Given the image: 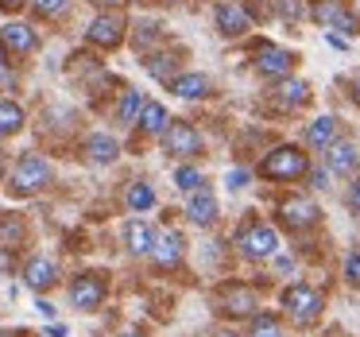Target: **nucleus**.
<instances>
[{
	"label": "nucleus",
	"mask_w": 360,
	"mask_h": 337,
	"mask_svg": "<svg viewBox=\"0 0 360 337\" xmlns=\"http://www.w3.org/2000/svg\"><path fill=\"white\" fill-rule=\"evenodd\" d=\"M47 182H51V163L43 155H35V151H24V155L16 159V167H12L8 186L16 198H27V194H39Z\"/></svg>",
	"instance_id": "f257e3e1"
},
{
	"label": "nucleus",
	"mask_w": 360,
	"mask_h": 337,
	"mask_svg": "<svg viewBox=\"0 0 360 337\" xmlns=\"http://www.w3.org/2000/svg\"><path fill=\"white\" fill-rule=\"evenodd\" d=\"M310 171V163H306V155L298 148H275L271 155H264V163H259V174L271 182H295L302 179V174Z\"/></svg>",
	"instance_id": "f03ea898"
},
{
	"label": "nucleus",
	"mask_w": 360,
	"mask_h": 337,
	"mask_svg": "<svg viewBox=\"0 0 360 337\" xmlns=\"http://www.w3.org/2000/svg\"><path fill=\"white\" fill-rule=\"evenodd\" d=\"M236 248H240V256H248V260H267V256H275V248H279V236H275V229L264 225V221H248V225L236 233Z\"/></svg>",
	"instance_id": "7ed1b4c3"
},
{
	"label": "nucleus",
	"mask_w": 360,
	"mask_h": 337,
	"mask_svg": "<svg viewBox=\"0 0 360 337\" xmlns=\"http://www.w3.org/2000/svg\"><path fill=\"white\" fill-rule=\"evenodd\" d=\"M105 291H109V283H105L101 272H82L70 279V303L78 306V310H97V306L105 303Z\"/></svg>",
	"instance_id": "20e7f679"
},
{
	"label": "nucleus",
	"mask_w": 360,
	"mask_h": 337,
	"mask_svg": "<svg viewBox=\"0 0 360 337\" xmlns=\"http://www.w3.org/2000/svg\"><path fill=\"white\" fill-rule=\"evenodd\" d=\"M283 303H287L290 318H295L298 326H314V322L321 318V295L314 287H302V283H298V287L287 291V298H283Z\"/></svg>",
	"instance_id": "39448f33"
},
{
	"label": "nucleus",
	"mask_w": 360,
	"mask_h": 337,
	"mask_svg": "<svg viewBox=\"0 0 360 337\" xmlns=\"http://www.w3.org/2000/svg\"><path fill=\"white\" fill-rule=\"evenodd\" d=\"M163 148L171 151V155H202V136H198V128H190L186 120H171V128L163 132Z\"/></svg>",
	"instance_id": "423d86ee"
},
{
	"label": "nucleus",
	"mask_w": 360,
	"mask_h": 337,
	"mask_svg": "<svg viewBox=\"0 0 360 337\" xmlns=\"http://www.w3.org/2000/svg\"><path fill=\"white\" fill-rule=\"evenodd\" d=\"M86 39L94 43V47H105V51L120 47V43H124V20H120L117 12H105V16H97L94 24L86 27Z\"/></svg>",
	"instance_id": "0eeeda50"
},
{
	"label": "nucleus",
	"mask_w": 360,
	"mask_h": 337,
	"mask_svg": "<svg viewBox=\"0 0 360 337\" xmlns=\"http://www.w3.org/2000/svg\"><path fill=\"white\" fill-rule=\"evenodd\" d=\"M314 20H318L321 27H337V32H345V35L356 32V16L345 8L341 0H318V4H314Z\"/></svg>",
	"instance_id": "6e6552de"
},
{
	"label": "nucleus",
	"mask_w": 360,
	"mask_h": 337,
	"mask_svg": "<svg viewBox=\"0 0 360 337\" xmlns=\"http://www.w3.org/2000/svg\"><path fill=\"white\" fill-rule=\"evenodd\" d=\"M24 283L35 291V295H43V291H51L58 283V264L51 256H32L24 264Z\"/></svg>",
	"instance_id": "1a4fd4ad"
},
{
	"label": "nucleus",
	"mask_w": 360,
	"mask_h": 337,
	"mask_svg": "<svg viewBox=\"0 0 360 337\" xmlns=\"http://www.w3.org/2000/svg\"><path fill=\"white\" fill-rule=\"evenodd\" d=\"M0 43H4V51H12V55H32V51L39 47V35H35L32 24H4L0 27Z\"/></svg>",
	"instance_id": "9d476101"
},
{
	"label": "nucleus",
	"mask_w": 360,
	"mask_h": 337,
	"mask_svg": "<svg viewBox=\"0 0 360 337\" xmlns=\"http://www.w3.org/2000/svg\"><path fill=\"white\" fill-rule=\"evenodd\" d=\"M155 241H159V233L148 225V221H128L124 225V244H128V252L132 256H151V248H155Z\"/></svg>",
	"instance_id": "9b49d317"
},
{
	"label": "nucleus",
	"mask_w": 360,
	"mask_h": 337,
	"mask_svg": "<svg viewBox=\"0 0 360 337\" xmlns=\"http://www.w3.org/2000/svg\"><path fill=\"white\" fill-rule=\"evenodd\" d=\"M290 66H295V55L287 47H264L256 58V70L264 78H283V74H290Z\"/></svg>",
	"instance_id": "f8f14e48"
},
{
	"label": "nucleus",
	"mask_w": 360,
	"mask_h": 337,
	"mask_svg": "<svg viewBox=\"0 0 360 337\" xmlns=\"http://www.w3.org/2000/svg\"><path fill=\"white\" fill-rule=\"evenodd\" d=\"M213 20H217V27L225 35H244L252 27L248 8H240V4H217V8H213Z\"/></svg>",
	"instance_id": "ddd939ff"
},
{
	"label": "nucleus",
	"mask_w": 360,
	"mask_h": 337,
	"mask_svg": "<svg viewBox=\"0 0 360 337\" xmlns=\"http://www.w3.org/2000/svg\"><path fill=\"white\" fill-rule=\"evenodd\" d=\"M326 167L329 174H352L356 171V148H352L349 140H337L326 148Z\"/></svg>",
	"instance_id": "4468645a"
},
{
	"label": "nucleus",
	"mask_w": 360,
	"mask_h": 337,
	"mask_svg": "<svg viewBox=\"0 0 360 337\" xmlns=\"http://www.w3.org/2000/svg\"><path fill=\"white\" fill-rule=\"evenodd\" d=\"M182 244L186 241H182V233H174V229L171 233H159L155 248H151V260H155L159 267H174L182 260Z\"/></svg>",
	"instance_id": "2eb2a0df"
},
{
	"label": "nucleus",
	"mask_w": 360,
	"mask_h": 337,
	"mask_svg": "<svg viewBox=\"0 0 360 337\" xmlns=\"http://www.w3.org/2000/svg\"><path fill=\"white\" fill-rule=\"evenodd\" d=\"M186 213H190V221H194V225H213V221H217V198H213L205 186L194 190V194H190Z\"/></svg>",
	"instance_id": "dca6fc26"
},
{
	"label": "nucleus",
	"mask_w": 360,
	"mask_h": 337,
	"mask_svg": "<svg viewBox=\"0 0 360 337\" xmlns=\"http://www.w3.org/2000/svg\"><path fill=\"white\" fill-rule=\"evenodd\" d=\"M318 205L306 202V198H298V202H283V221H287L290 229H310L318 225Z\"/></svg>",
	"instance_id": "f3484780"
},
{
	"label": "nucleus",
	"mask_w": 360,
	"mask_h": 337,
	"mask_svg": "<svg viewBox=\"0 0 360 337\" xmlns=\"http://www.w3.org/2000/svg\"><path fill=\"white\" fill-rule=\"evenodd\" d=\"M117 155H120V148H117V140H112V136H105V132H94V136L86 140V159H89V163L105 167V163H112Z\"/></svg>",
	"instance_id": "a211bd4d"
},
{
	"label": "nucleus",
	"mask_w": 360,
	"mask_h": 337,
	"mask_svg": "<svg viewBox=\"0 0 360 337\" xmlns=\"http://www.w3.org/2000/svg\"><path fill=\"white\" fill-rule=\"evenodd\" d=\"M256 306H259V298H256V291L252 287H225V310L229 314H236V318H244V314H256Z\"/></svg>",
	"instance_id": "6ab92c4d"
},
{
	"label": "nucleus",
	"mask_w": 360,
	"mask_h": 337,
	"mask_svg": "<svg viewBox=\"0 0 360 337\" xmlns=\"http://www.w3.org/2000/svg\"><path fill=\"white\" fill-rule=\"evenodd\" d=\"M140 128L148 136H163L167 128H171V117H167V109L159 101H143V113H140Z\"/></svg>",
	"instance_id": "aec40b11"
},
{
	"label": "nucleus",
	"mask_w": 360,
	"mask_h": 337,
	"mask_svg": "<svg viewBox=\"0 0 360 337\" xmlns=\"http://www.w3.org/2000/svg\"><path fill=\"white\" fill-rule=\"evenodd\" d=\"M205 89H210L205 74H179V78L171 82V94H174V97H186V101H194V97H205Z\"/></svg>",
	"instance_id": "412c9836"
},
{
	"label": "nucleus",
	"mask_w": 360,
	"mask_h": 337,
	"mask_svg": "<svg viewBox=\"0 0 360 337\" xmlns=\"http://www.w3.org/2000/svg\"><path fill=\"white\" fill-rule=\"evenodd\" d=\"M306 140H310L314 148H329V144H337V117H318L310 128H306Z\"/></svg>",
	"instance_id": "4be33fe9"
},
{
	"label": "nucleus",
	"mask_w": 360,
	"mask_h": 337,
	"mask_svg": "<svg viewBox=\"0 0 360 337\" xmlns=\"http://www.w3.org/2000/svg\"><path fill=\"white\" fill-rule=\"evenodd\" d=\"M24 128V109L16 101H0V140H8Z\"/></svg>",
	"instance_id": "5701e85b"
},
{
	"label": "nucleus",
	"mask_w": 360,
	"mask_h": 337,
	"mask_svg": "<svg viewBox=\"0 0 360 337\" xmlns=\"http://www.w3.org/2000/svg\"><path fill=\"white\" fill-rule=\"evenodd\" d=\"M124 205L132 213H148L151 205H155V190H151L148 182H132V186H128V194H124Z\"/></svg>",
	"instance_id": "b1692460"
},
{
	"label": "nucleus",
	"mask_w": 360,
	"mask_h": 337,
	"mask_svg": "<svg viewBox=\"0 0 360 337\" xmlns=\"http://www.w3.org/2000/svg\"><path fill=\"white\" fill-rule=\"evenodd\" d=\"M140 113H143V94H140V89H128V94L120 97L117 120H120V125H136V120H140Z\"/></svg>",
	"instance_id": "393cba45"
},
{
	"label": "nucleus",
	"mask_w": 360,
	"mask_h": 337,
	"mask_svg": "<svg viewBox=\"0 0 360 337\" xmlns=\"http://www.w3.org/2000/svg\"><path fill=\"white\" fill-rule=\"evenodd\" d=\"M20 241H24V221L4 213V217H0V248H16Z\"/></svg>",
	"instance_id": "a878e982"
},
{
	"label": "nucleus",
	"mask_w": 360,
	"mask_h": 337,
	"mask_svg": "<svg viewBox=\"0 0 360 337\" xmlns=\"http://www.w3.org/2000/svg\"><path fill=\"white\" fill-rule=\"evenodd\" d=\"M143 66H148V74L151 78H159V82H174L179 74H174V58L171 55H151V58H143Z\"/></svg>",
	"instance_id": "bb28decb"
},
{
	"label": "nucleus",
	"mask_w": 360,
	"mask_h": 337,
	"mask_svg": "<svg viewBox=\"0 0 360 337\" xmlns=\"http://www.w3.org/2000/svg\"><path fill=\"white\" fill-rule=\"evenodd\" d=\"M275 97H279V105H302L306 101V82H283L279 89H275Z\"/></svg>",
	"instance_id": "cd10ccee"
},
{
	"label": "nucleus",
	"mask_w": 360,
	"mask_h": 337,
	"mask_svg": "<svg viewBox=\"0 0 360 337\" xmlns=\"http://www.w3.org/2000/svg\"><path fill=\"white\" fill-rule=\"evenodd\" d=\"M252 337H283V322L275 314H256L252 322Z\"/></svg>",
	"instance_id": "c85d7f7f"
},
{
	"label": "nucleus",
	"mask_w": 360,
	"mask_h": 337,
	"mask_svg": "<svg viewBox=\"0 0 360 337\" xmlns=\"http://www.w3.org/2000/svg\"><path fill=\"white\" fill-rule=\"evenodd\" d=\"M174 186L194 194V190H202V174H198L194 167H179V171H174Z\"/></svg>",
	"instance_id": "c756f323"
},
{
	"label": "nucleus",
	"mask_w": 360,
	"mask_h": 337,
	"mask_svg": "<svg viewBox=\"0 0 360 337\" xmlns=\"http://www.w3.org/2000/svg\"><path fill=\"white\" fill-rule=\"evenodd\" d=\"M32 4H35V12H39V16H63L70 0H32Z\"/></svg>",
	"instance_id": "7c9ffc66"
},
{
	"label": "nucleus",
	"mask_w": 360,
	"mask_h": 337,
	"mask_svg": "<svg viewBox=\"0 0 360 337\" xmlns=\"http://www.w3.org/2000/svg\"><path fill=\"white\" fill-rule=\"evenodd\" d=\"M345 279H349L352 287H360V252H349V256H345Z\"/></svg>",
	"instance_id": "2f4dec72"
},
{
	"label": "nucleus",
	"mask_w": 360,
	"mask_h": 337,
	"mask_svg": "<svg viewBox=\"0 0 360 337\" xmlns=\"http://www.w3.org/2000/svg\"><path fill=\"white\" fill-rule=\"evenodd\" d=\"M225 182H229V190H244V186H248V171H240V167H236V171L225 174Z\"/></svg>",
	"instance_id": "473e14b6"
},
{
	"label": "nucleus",
	"mask_w": 360,
	"mask_h": 337,
	"mask_svg": "<svg viewBox=\"0 0 360 337\" xmlns=\"http://www.w3.org/2000/svg\"><path fill=\"white\" fill-rule=\"evenodd\" d=\"M310 186H314V190L329 186V167H314V171H310Z\"/></svg>",
	"instance_id": "72a5a7b5"
},
{
	"label": "nucleus",
	"mask_w": 360,
	"mask_h": 337,
	"mask_svg": "<svg viewBox=\"0 0 360 337\" xmlns=\"http://www.w3.org/2000/svg\"><path fill=\"white\" fill-rule=\"evenodd\" d=\"M279 8H283V16H290V20L302 16V4H295V0H279Z\"/></svg>",
	"instance_id": "f704fd0d"
},
{
	"label": "nucleus",
	"mask_w": 360,
	"mask_h": 337,
	"mask_svg": "<svg viewBox=\"0 0 360 337\" xmlns=\"http://www.w3.org/2000/svg\"><path fill=\"white\" fill-rule=\"evenodd\" d=\"M349 205H352V210L360 213V179L352 182V190H349Z\"/></svg>",
	"instance_id": "c9c22d12"
},
{
	"label": "nucleus",
	"mask_w": 360,
	"mask_h": 337,
	"mask_svg": "<svg viewBox=\"0 0 360 337\" xmlns=\"http://www.w3.org/2000/svg\"><path fill=\"white\" fill-rule=\"evenodd\" d=\"M35 310H39L43 318H55V306H51V303H47V298H43V295H39V303H35Z\"/></svg>",
	"instance_id": "e433bc0d"
},
{
	"label": "nucleus",
	"mask_w": 360,
	"mask_h": 337,
	"mask_svg": "<svg viewBox=\"0 0 360 337\" xmlns=\"http://www.w3.org/2000/svg\"><path fill=\"white\" fill-rule=\"evenodd\" d=\"M97 8H105V12H112V8H120V4H124V0H94Z\"/></svg>",
	"instance_id": "4c0bfd02"
},
{
	"label": "nucleus",
	"mask_w": 360,
	"mask_h": 337,
	"mask_svg": "<svg viewBox=\"0 0 360 337\" xmlns=\"http://www.w3.org/2000/svg\"><path fill=\"white\" fill-rule=\"evenodd\" d=\"M27 0H0V8H24Z\"/></svg>",
	"instance_id": "58836bf2"
},
{
	"label": "nucleus",
	"mask_w": 360,
	"mask_h": 337,
	"mask_svg": "<svg viewBox=\"0 0 360 337\" xmlns=\"http://www.w3.org/2000/svg\"><path fill=\"white\" fill-rule=\"evenodd\" d=\"M47 337H66V326H47Z\"/></svg>",
	"instance_id": "ea45409f"
},
{
	"label": "nucleus",
	"mask_w": 360,
	"mask_h": 337,
	"mask_svg": "<svg viewBox=\"0 0 360 337\" xmlns=\"http://www.w3.org/2000/svg\"><path fill=\"white\" fill-rule=\"evenodd\" d=\"M352 101H356V105H360V82H356V89H352Z\"/></svg>",
	"instance_id": "a19ab883"
},
{
	"label": "nucleus",
	"mask_w": 360,
	"mask_h": 337,
	"mask_svg": "<svg viewBox=\"0 0 360 337\" xmlns=\"http://www.w3.org/2000/svg\"><path fill=\"white\" fill-rule=\"evenodd\" d=\"M0 182H4V155H0Z\"/></svg>",
	"instance_id": "79ce46f5"
},
{
	"label": "nucleus",
	"mask_w": 360,
	"mask_h": 337,
	"mask_svg": "<svg viewBox=\"0 0 360 337\" xmlns=\"http://www.w3.org/2000/svg\"><path fill=\"white\" fill-rule=\"evenodd\" d=\"M0 66H4V43H0Z\"/></svg>",
	"instance_id": "37998d69"
},
{
	"label": "nucleus",
	"mask_w": 360,
	"mask_h": 337,
	"mask_svg": "<svg viewBox=\"0 0 360 337\" xmlns=\"http://www.w3.org/2000/svg\"><path fill=\"white\" fill-rule=\"evenodd\" d=\"M117 337H140V333H117Z\"/></svg>",
	"instance_id": "c03bdc74"
},
{
	"label": "nucleus",
	"mask_w": 360,
	"mask_h": 337,
	"mask_svg": "<svg viewBox=\"0 0 360 337\" xmlns=\"http://www.w3.org/2000/svg\"><path fill=\"white\" fill-rule=\"evenodd\" d=\"M217 337H233V333H217Z\"/></svg>",
	"instance_id": "a18cd8bd"
},
{
	"label": "nucleus",
	"mask_w": 360,
	"mask_h": 337,
	"mask_svg": "<svg viewBox=\"0 0 360 337\" xmlns=\"http://www.w3.org/2000/svg\"><path fill=\"white\" fill-rule=\"evenodd\" d=\"M163 4H174V0H163Z\"/></svg>",
	"instance_id": "49530a36"
}]
</instances>
